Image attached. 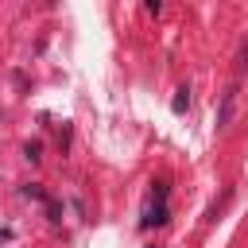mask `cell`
Masks as SVG:
<instances>
[{
    "mask_svg": "<svg viewBox=\"0 0 248 248\" xmlns=\"http://www.w3.org/2000/svg\"><path fill=\"white\" fill-rule=\"evenodd\" d=\"M167 217H170V205H151L147 213H143V229H151V225H167Z\"/></svg>",
    "mask_w": 248,
    "mask_h": 248,
    "instance_id": "1",
    "label": "cell"
},
{
    "mask_svg": "<svg viewBox=\"0 0 248 248\" xmlns=\"http://www.w3.org/2000/svg\"><path fill=\"white\" fill-rule=\"evenodd\" d=\"M232 105H236V89H229V93H225V101H221V112H217V128H225V124H229V116H232Z\"/></svg>",
    "mask_w": 248,
    "mask_h": 248,
    "instance_id": "2",
    "label": "cell"
},
{
    "mask_svg": "<svg viewBox=\"0 0 248 248\" xmlns=\"http://www.w3.org/2000/svg\"><path fill=\"white\" fill-rule=\"evenodd\" d=\"M170 108H174V112H186V108H190V85H182V89L174 93V101H170Z\"/></svg>",
    "mask_w": 248,
    "mask_h": 248,
    "instance_id": "3",
    "label": "cell"
},
{
    "mask_svg": "<svg viewBox=\"0 0 248 248\" xmlns=\"http://www.w3.org/2000/svg\"><path fill=\"white\" fill-rule=\"evenodd\" d=\"M167 194H170V182H155V190H151L155 205H167Z\"/></svg>",
    "mask_w": 248,
    "mask_h": 248,
    "instance_id": "4",
    "label": "cell"
},
{
    "mask_svg": "<svg viewBox=\"0 0 248 248\" xmlns=\"http://www.w3.org/2000/svg\"><path fill=\"white\" fill-rule=\"evenodd\" d=\"M23 198H35V202H46V194H43V186H39V182H27V186H23Z\"/></svg>",
    "mask_w": 248,
    "mask_h": 248,
    "instance_id": "5",
    "label": "cell"
},
{
    "mask_svg": "<svg viewBox=\"0 0 248 248\" xmlns=\"http://www.w3.org/2000/svg\"><path fill=\"white\" fill-rule=\"evenodd\" d=\"M23 155H27L31 163H39V159H43V143H27V147H23Z\"/></svg>",
    "mask_w": 248,
    "mask_h": 248,
    "instance_id": "6",
    "label": "cell"
},
{
    "mask_svg": "<svg viewBox=\"0 0 248 248\" xmlns=\"http://www.w3.org/2000/svg\"><path fill=\"white\" fill-rule=\"evenodd\" d=\"M46 217H50V221H62V205H58L54 198H46Z\"/></svg>",
    "mask_w": 248,
    "mask_h": 248,
    "instance_id": "7",
    "label": "cell"
},
{
    "mask_svg": "<svg viewBox=\"0 0 248 248\" xmlns=\"http://www.w3.org/2000/svg\"><path fill=\"white\" fill-rule=\"evenodd\" d=\"M236 70H240V74L248 70V43H244V50H240V62H236Z\"/></svg>",
    "mask_w": 248,
    "mask_h": 248,
    "instance_id": "8",
    "label": "cell"
}]
</instances>
